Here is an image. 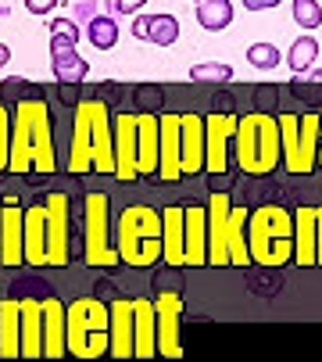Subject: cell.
I'll use <instances>...</instances> for the list:
<instances>
[{
    "label": "cell",
    "mask_w": 322,
    "mask_h": 362,
    "mask_svg": "<svg viewBox=\"0 0 322 362\" xmlns=\"http://www.w3.org/2000/svg\"><path fill=\"white\" fill-rule=\"evenodd\" d=\"M247 251L261 269L294 262V212L283 204H258L247 212Z\"/></svg>",
    "instance_id": "cell-1"
},
{
    "label": "cell",
    "mask_w": 322,
    "mask_h": 362,
    "mask_svg": "<svg viewBox=\"0 0 322 362\" xmlns=\"http://www.w3.org/2000/svg\"><path fill=\"white\" fill-rule=\"evenodd\" d=\"M233 154H237V169L247 176H273L283 165V151H280V122L276 115H240L237 119V136H233Z\"/></svg>",
    "instance_id": "cell-2"
},
{
    "label": "cell",
    "mask_w": 322,
    "mask_h": 362,
    "mask_svg": "<svg viewBox=\"0 0 322 362\" xmlns=\"http://www.w3.org/2000/svg\"><path fill=\"white\" fill-rule=\"evenodd\" d=\"M119 258L136 269H147L161 258V212L150 204H129L119 216Z\"/></svg>",
    "instance_id": "cell-3"
},
{
    "label": "cell",
    "mask_w": 322,
    "mask_h": 362,
    "mask_svg": "<svg viewBox=\"0 0 322 362\" xmlns=\"http://www.w3.org/2000/svg\"><path fill=\"white\" fill-rule=\"evenodd\" d=\"M65 344L76 358L107 355V301L79 298L65 305Z\"/></svg>",
    "instance_id": "cell-4"
},
{
    "label": "cell",
    "mask_w": 322,
    "mask_h": 362,
    "mask_svg": "<svg viewBox=\"0 0 322 362\" xmlns=\"http://www.w3.org/2000/svg\"><path fill=\"white\" fill-rule=\"evenodd\" d=\"M83 262L97 269H115L122 262L112 237V201L100 190H90L83 204Z\"/></svg>",
    "instance_id": "cell-5"
},
{
    "label": "cell",
    "mask_w": 322,
    "mask_h": 362,
    "mask_svg": "<svg viewBox=\"0 0 322 362\" xmlns=\"http://www.w3.org/2000/svg\"><path fill=\"white\" fill-rule=\"evenodd\" d=\"M276 122H280V151H283V165H287V173H294V176H308V173H315L318 122H322V115H315V108L304 112V115L276 112Z\"/></svg>",
    "instance_id": "cell-6"
},
{
    "label": "cell",
    "mask_w": 322,
    "mask_h": 362,
    "mask_svg": "<svg viewBox=\"0 0 322 362\" xmlns=\"http://www.w3.org/2000/svg\"><path fill=\"white\" fill-rule=\"evenodd\" d=\"M47 266L61 269L72 262V209H68V194H47Z\"/></svg>",
    "instance_id": "cell-7"
},
{
    "label": "cell",
    "mask_w": 322,
    "mask_h": 362,
    "mask_svg": "<svg viewBox=\"0 0 322 362\" xmlns=\"http://www.w3.org/2000/svg\"><path fill=\"white\" fill-rule=\"evenodd\" d=\"M237 119L240 115H204V173H226L237 165L233 154V136H237Z\"/></svg>",
    "instance_id": "cell-8"
},
{
    "label": "cell",
    "mask_w": 322,
    "mask_h": 362,
    "mask_svg": "<svg viewBox=\"0 0 322 362\" xmlns=\"http://www.w3.org/2000/svg\"><path fill=\"white\" fill-rule=\"evenodd\" d=\"M25 108H29V140H32V173L50 176L58 173V154H54L50 140V108L40 93L25 97Z\"/></svg>",
    "instance_id": "cell-9"
},
{
    "label": "cell",
    "mask_w": 322,
    "mask_h": 362,
    "mask_svg": "<svg viewBox=\"0 0 322 362\" xmlns=\"http://www.w3.org/2000/svg\"><path fill=\"white\" fill-rule=\"evenodd\" d=\"M154 316H157V355L179 358V323H183V294L179 291H157L154 294Z\"/></svg>",
    "instance_id": "cell-10"
},
{
    "label": "cell",
    "mask_w": 322,
    "mask_h": 362,
    "mask_svg": "<svg viewBox=\"0 0 322 362\" xmlns=\"http://www.w3.org/2000/svg\"><path fill=\"white\" fill-rule=\"evenodd\" d=\"M90 112V144H93V173L115 176V133H112V112L104 100H86Z\"/></svg>",
    "instance_id": "cell-11"
},
{
    "label": "cell",
    "mask_w": 322,
    "mask_h": 362,
    "mask_svg": "<svg viewBox=\"0 0 322 362\" xmlns=\"http://www.w3.org/2000/svg\"><path fill=\"white\" fill-rule=\"evenodd\" d=\"M0 266H25V209L18 197H4L0 209Z\"/></svg>",
    "instance_id": "cell-12"
},
{
    "label": "cell",
    "mask_w": 322,
    "mask_h": 362,
    "mask_svg": "<svg viewBox=\"0 0 322 362\" xmlns=\"http://www.w3.org/2000/svg\"><path fill=\"white\" fill-rule=\"evenodd\" d=\"M208 209V266H229V194H211Z\"/></svg>",
    "instance_id": "cell-13"
},
{
    "label": "cell",
    "mask_w": 322,
    "mask_h": 362,
    "mask_svg": "<svg viewBox=\"0 0 322 362\" xmlns=\"http://www.w3.org/2000/svg\"><path fill=\"white\" fill-rule=\"evenodd\" d=\"M115 133V180H140V151H136V115H112Z\"/></svg>",
    "instance_id": "cell-14"
},
{
    "label": "cell",
    "mask_w": 322,
    "mask_h": 362,
    "mask_svg": "<svg viewBox=\"0 0 322 362\" xmlns=\"http://www.w3.org/2000/svg\"><path fill=\"white\" fill-rule=\"evenodd\" d=\"M157 133H161L157 180L161 183H176V180H183V165H179V112H157Z\"/></svg>",
    "instance_id": "cell-15"
},
{
    "label": "cell",
    "mask_w": 322,
    "mask_h": 362,
    "mask_svg": "<svg viewBox=\"0 0 322 362\" xmlns=\"http://www.w3.org/2000/svg\"><path fill=\"white\" fill-rule=\"evenodd\" d=\"M183 258L186 266H208V209L197 201L183 204Z\"/></svg>",
    "instance_id": "cell-16"
},
{
    "label": "cell",
    "mask_w": 322,
    "mask_h": 362,
    "mask_svg": "<svg viewBox=\"0 0 322 362\" xmlns=\"http://www.w3.org/2000/svg\"><path fill=\"white\" fill-rule=\"evenodd\" d=\"M107 355L133 358V298L107 301Z\"/></svg>",
    "instance_id": "cell-17"
},
{
    "label": "cell",
    "mask_w": 322,
    "mask_h": 362,
    "mask_svg": "<svg viewBox=\"0 0 322 362\" xmlns=\"http://www.w3.org/2000/svg\"><path fill=\"white\" fill-rule=\"evenodd\" d=\"M179 165L183 176L204 173V119L193 112H179Z\"/></svg>",
    "instance_id": "cell-18"
},
{
    "label": "cell",
    "mask_w": 322,
    "mask_h": 362,
    "mask_svg": "<svg viewBox=\"0 0 322 362\" xmlns=\"http://www.w3.org/2000/svg\"><path fill=\"white\" fill-rule=\"evenodd\" d=\"M18 358H43V308L40 298H18Z\"/></svg>",
    "instance_id": "cell-19"
},
{
    "label": "cell",
    "mask_w": 322,
    "mask_h": 362,
    "mask_svg": "<svg viewBox=\"0 0 322 362\" xmlns=\"http://www.w3.org/2000/svg\"><path fill=\"white\" fill-rule=\"evenodd\" d=\"M68 173H72V176L93 173V144H90V112H86V100H79V105H76V119H72Z\"/></svg>",
    "instance_id": "cell-20"
},
{
    "label": "cell",
    "mask_w": 322,
    "mask_h": 362,
    "mask_svg": "<svg viewBox=\"0 0 322 362\" xmlns=\"http://www.w3.org/2000/svg\"><path fill=\"white\" fill-rule=\"evenodd\" d=\"M40 308H43V358H65L68 355V344H65V305L54 294H43Z\"/></svg>",
    "instance_id": "cell-21"
},
{
    "label": "cell",
    "mask_w": 322,
    "mask_h": 362,
    "mask_svg": "<svg viewBox=\"0 0 322 362\" xmlns=\"http://www.w3.org/2000/svg\"><path fill=\"white\" fill-rule=\"evenodd\" d=\"M157 355V316L154 301L133 298V358H154Z\"/></svg>",
    "instance_id": "cell-22"
},
{
    "label": "cell",
    "mask_w": 322,
    "mask_h": 362,
    "mask_svg": "<svg viewBox=\"0 0 322 362\" xmlns=\"http://www.w3.org/2000/svg\"><path fill=\"white\" fill-rule=\"evenodd\" d=\"M8 173H32V140H29V108L25 100H18L11 112V158H8Z\"/></svg>",
    "instance_id": "cell-23"
},
{
    "label": "cell",
    "mask_w": 322,
    "mask_h": 362,
    "mask_svg": "<svg viewBox=\"0 0 322 362\" xmlns=\"http://www.w3.org/2000/svg\"><path fill=\"white\" fill-rule=\"evenodd\" d=\"M157 147H161L157 115L140 112L136 115V151H140V176L147 180H157Z\"/></svg>",
    "instance_id": "cell-24"
},
{
    "label": "cell",
    "mask_w": 322,
    "mask_h": 362,
    "mask_svg": "<svg viewBox=\"0 0 322 362\" xmlns=\"http://www.w3.org/2000/svg\"><path fill=\"white\" fill-rule=\"evenodd\" d=\"M161 258L169 266H186L183 258V204H169L161 209Z\"/></svg>",
    "instance_id": "cell-25"
},
{
    "label": "cell",
    "mask_w": 322,
    "mask_h": 362,
    "mask_svg": "<svg viewBox=\"0 0 322 362\" xmlns=\"http://www.w3.org/2000/svg\"><path fill=\"white\" fill-rule=\"evenodd\" d=\"M25 262L47 266V204L43 201L25 209Z\"/></svg>",
    "instance_id": "cell-26"
},
{
    "label": "cell",
    "mask_w": 322,
    "mask_h": 362,
    "mask_svg": "<svg viewBox=\"0 0 322 362\" xmlns=\"http://www.w3.org/2000/svg\"><path fill=\"white\" fill-rule=\"evenodd\" d=\"M294 262L318 266L315 262V209L311 204H301L294 212Z\"/></svg>",
    "instance_id": "cell-27"
},
{
    "label": "cell",
    "mask_w": 322,
    "mask_h": 362,
    "mask_svg": "<svg viewBox=\"0 0 322 362\" xmlns=\"http://www.w3.org/2000/svg\"><path fill=\"white\" fill-rule=\"evenodd\" d=\"M50 69L58 76V83H83L90 72V62L79 58L76 47H61V43H50Z\"/></svg>",
    "instance_id": "cell-28"
},
{
    "label": "cell",
    "mask_w": 322,
    "mask_h": 362,
    "mask_svg": "<svg viewBox=\"0 0 322 362\" xmlns=\"http://www.w3.org/2000/svg\"><path fill=\"white\" fill-rule=\"evenodd\" d=\"M0 358H18V298H0Z\"/></svg>",
    "instance_id": "cell-29"
},
{
    "label": "cell",
    "mask_w": 322,
    "mask_h": 362,
    "mask_svg": "<svg viewBox=\"0 0 322 362\" xmlns=\"http://www.w3.org/2000/svg\"><path fill=\"white\" fill-rule=\"evenodd\" d=\"M247 212L251 209H229V266L247 269L251 251H247Z\"/></svg>",
    "instance_id": "cell-30"
},
{
    "label": "cell",
    "mask_w": 322,
    "mask_h": 362,
    "mask_svg": "<svg viewBox=\"0 0 322 362\" xmlns=\"http://www.w3.org/2000/svg\"><path fill=\"white\" fill-rule=\"evenodd\" d=\"M287 86H290V93L301 100V105H308V108H318V105H322V69H318V65L297 72Z\"/></svg>",
    "instance_id": "cell-31"
},
{
    "label": "cell",
    "mask_w": 322,
    "mask_h": 362,
    "mask_svg": "<svg viewBox=\"0 0 322 362\" xmlns=\"http://www.w3.org/2000/svg\"><path fill=\"white\" fill-rule=\"evenodd\" d=\"M233 22V4L229 0H201L197 4V25L208 33H222Z\"/></svg>",
    "instance_id": "cell-32"
},
{
    "label": "cell",
    "mask_w": 322,
    "mask_h": 362,
    "mask_svg": "<svg viewBox=\"0 0 322 362\" xmlns=\"http://www.w3.org/2000/svg\"><path fill=\"white\" fill-rule=\"evenodd\" d=\"M86 40L97 47V50H112L119 43V22L107 18V15H97L86 22Z\"/></svg>",
    "instance_id": "cell-33"
},
{
    "label": "cell",
    "mask_w": 322,
    "mask_h": 362,
    "mask_svg": "<svg viewBox=\"0 0 322 362\" xmlns=\"http://www.w3.org/2000/svg\"><path fill=\"white\" fill-rule=\"evenodd\" d=\"M315 58H318V40H315V36H297V40L290 43V50H287V65H290L294 72L311 69Z\"/></svg>",
    "instance_id": "cell-34"
},
{
    "label": "cell",
    "mask_w": 322,
    "mask_h": 362,
    "mask_svg": "<svg viewBox=\"0 0 322 362\" xmlns=\"http://www.w3.org/2000/svg\"><path fill=\"white\" fill-rule=\"evenodd\" d=\"M147 40L157 43V47H172V43L179 40V22H176L172 15H150Z\"/></svg>",
    "instance_id": "cell-35"
},
{
    "label": "cell",
    "mask_w": 322,
    "mask_h": 362,
    "mask_svg": "<svg viewBox=\"0 0 322 362\" xmlns=\"http://www.w3.org/2000/svg\"><path fill=\"white\" fill-rule=\"evenodd\" d=\"M290 15H294V22L301 29H318L322 25V4H318V0H294Z\"/></svg>",
    "instance_id": "cell-36"
},
{
    "label": "cell",
    "mask_w": 322,
    "mask_h": 362,
    "mask_svg": "<svg viewBox=\"0 0 322 362\" xmlns=\"http://www.w3.org/2000/svg\"><path fill=\"white\" fill-rule=\"evenodd\" d=\"M254 112H261V115L280 112V83H258L254 86Z\"/></svg>",
    "instance_id": "cell-37"
},
{
    "label": "cell",
    "mask_w": 322,
    "mask_h": 362,
    "mask_svg": "<svg viewBox=\"0 0 322 362\" xmlns=\"http://www.w3.org/2000/svg\"><path fill=\"white\" fill-rule=\"evenodd\" d=\"M190 79L193 83H229L233 79V69L229 65H219V62H204V65H193L190 69Z\"/></svg>",
    "instance_id": "cell-38"
},
{
    "label": "cell",
    "mask_w": 322,
    "mask_h": 362,
    "mask_svg": "<svg viewBox=\"0 0 322 362\" xmlns=\"http://www.w3.org/2000/svg\"><path fill=\"white\" fill-rule=\"evenodd\" d=\"M280 47H273V43H251L247 47V62L254 65V69H276L280 65Z\"/></svg>",
    "instance_id": "cell-39"
},
{
    "label": "cell",
    "mask_w": 322,
    "mask_h": 362,
    "mask_svg": "<svg viewBox=\"0 0 322 362\" xmlns=\"http://www.w3.org/2000/svg\"><path fill=\"white\" fill-rule=\"evenodd\" d=\"M47 29H50V43H61V47H76L79 36H83V33L76 29L72 18H54Z\"/></svg>",
    "instance_id": "cell-40"
},
{
    "label": "cell",
    "mask_w": 322,
    "mask_h": 362,
    "mask_svg": "<svg viewBox=\"0 0 322 362\" xmlns=\"http://www.w3.org/2000/svg\"><path fill=\"white\" fill-rule=\"evenodd\" d=\"M11 158V108L0 100V173H8Z\"/></svg>",
    "instance_id": "cell-41"
},
{
    "label": "cell",
    "mask_w": 322,
    "mask_h": 362,
    "mask_svg": "<svg viewBox=\"0 0 322 362\" xmlns=\"http://www.w3.org/2000/svg\"><path fill=\"white\" fill-rule=\"evenodd\" d=\"M133 97H136L140 112H150V115H157V112H161V105H165V90H161V86H150V83H147V86H140Z\"/></svg>",
    "instance_id": "cell-42"
},
{
    "label": "cell",
    "mask_w": 322,
    "mask_h": 362,
    "mask_svg": "<svg viewBox=\"0 0 322 362\" xmlns=\"http://www.w3.org/2000/svg\"><path fill=\"white\" fill-rule=\"evenodd\" d=\"M247 287H251V294H261V298H276V276H268V273H261V266H258V273L254 269H247Z\"/></svg>",
    "instance_id": "cell-43"
},
{
    "label": "cell",
    "mask_w": 322,
    "mask_h": 362,
    "mask_svg": "<svg viewBox=\"0 0 322 362\" xmlns=\"http://www.w3.org/2000/svg\"><path fill=\"white\" fill-rule=\"evenodd\" d=\"M154 287L157 291H183V276H179V266H169L154 273Z\"/></svg>",
    "instance_id": "cell-44"
},
{
    "label": "cell",
    "mask_w": 322,
    "mask_h": 362,
    "mask_svg": "<svg viewBox=\"0 0 322 362\" xmlns=\"http://www.w3.org/2000/svg\"><path fill=\"white\" fill-rule=\"evenodd\" d=\"M211 112H219V115H237V97H233L229 90H215Z\"/></svg>",
    "instance_id": "cell-45"
},
{
    "label": "cell",
    "mask_w": 322,
    "mask_h": 362,
    "mask_svg": "<svg viewBox=\"0 0 322 362\" xmlns=\"http://www.w3.org/2000/svg\"><path fill=\"white\" fill-rule=\"evenodd\" d=\"M25 294L43 298V294H50V291H47V284H43V280H18V284L11 287V298H25Z\"/></svg>",
    "instance_id": "cell-46"
},
{
    "label": "cell",
    "mask_w": 322,
    "mask_h": 362,
    "mask_svg": "<svg viewBox=\"0 0 322 362\" xmlns=\"http://www.w3.org/2000/svg\"><path fill=\"white\" fill-rule=\"evenodd\" d=\"M208 190H211V194H229V190H233V169H226V173H208Z\"/></svg>",
    "instance_id": "cell-47"
},
{
    "label": "cell",
    "mask_w": 322,
    "mask_h": 362,
    "mask_svg": "<svg viewBox=\"0 0 322 362\" xmlns=\"http://www.w3.org/2000/svg\"><path fill=\"white\" fill-rule=\"evenodd\" d=\"M97 4L100 0H72V11L79 22H90V18H97Z\"/></svg>",
    "instance_id": "cell-48"
},
{
    "label": "cell",
    "mask_w": 322,
    "mask_h": 362,
    "mask_svg": "<svg viewBox=\"0 0 322 362\" xmlns=\"http://www.w3.org/2000/svg\"><path fill=\"white\" fill-rule=\"evenodd\" d=\"M22 4H25L29 15H50L54 8H58V0H22Z\"/></svg>",
    "instance_id": "cell-49"
},
{
    "label": "cell",
    "mask_w": 322,
    "mask_h": 362,
    "mask_svg": "<svg viewBox=\"0 0 322 362\" xmlns=\"http://www.w3.org/2000/svg\"><path fill=\"white\" fill-rule=\"evenodd\" d=\"M22 86H29L25 79H8L4 83V100H15V105H18V100H25L22 97Z\"/></svg>",
    "instance_id": "cell-50"
},
{
    "label": "cell",
    "mask_w": 322,
    "mask_h": 362,
    "mask_svg": "<svg viewBox=\"0 0 322 362\" xmlns=\"http://www.w3.org/2000/svg\"><path fill=\"white\" fill-rule=\"evenodd\" d=\"M315 262L322 266V204H315Z\"/></svg>",
    "instance_id": "cell-51"
},
{
    "label": "cell",
    "mask_w": 322,
    "mask_h": 362,
    "mask_svg": "<svg viewBox=\"0 0 322 362\" xmlns=\"http://www.w3.org/2000/svg\"><path fill=\"white\" fill-rule=\"evenodd\" d=\"M76 86H79V83H61V100H65L68 108L79 105V90H76Z\"/></svg>",
    "instance_id": "cell-52"
},
{
    "label": "cell",
    "mask_w": 322,
    "mask_h": 362,
    "mask_svg": "<svg viewBox=\"0 0 322 362\" xmlns=\"http://www.w3.org/2000/svg\"><path fill=\"white\" fill-rule=\"evenodd\" d=\"M283 0H244L247 11H268V8H280Z\"/></svg>",
    "instance_id": "cell-53"
},
{
    "label": "cell",
    "mask_w": 322,
    "mask_h": 362,
    "mask_svg": "<svg viewBox=\"0 0 322 362\" xmlns=\"http://www.w3.org/2000/svg\"><path fill=\"white\" fill-rule=\"evenodd\" d=\"M147 25H150V15H140V18L133 22V36H136V40H147Z\"/></svg>",
    "instance_id": "cell-54"
},
{
    "label": "cell",
    "mask_w": 322,
    "mask_h": 362,
    "mask_svg": "<svg viewBox=\"0 0 322 362\" xmlns=\"http://www.w3.org/2000/svg\"><path fill=\"white\" fill-rule=\"evenodd\" d=\"M8 62H11V47H8V43H0V69H4Z\"/></svg>",
    "instance_id": "cell-55"
},
{
    "label": "cell",
    "mask_w": 322,
    "mask_h": 362,
    "mask_svg": "<svg viewBox=\"0 0 322 362\" xmlns=\"http://www.w3.org/2000/svg\"><path fill=\"white\" fill-rule=\"evenodd\" d=\"M315 165L322 169V122H318V154H315Z\"/></svg>",
    "instance_id": "cell-56"
},
{
    "label": "cell",
    "mask_w": 322,
    "mask_h": 362,
    "mask_svg": "<svg viewBox=\"0 0 322 362\" xmlns=\"http://www.w3.org/2000/svg\"><path fill=\"white\" fill-rule=\"evenodd\" d=\"M129 4H133V8H136V11H140V8H143V4H147V0H129Z\"/></svg>",
    "instance_id": "cell-57"
}]
</instances>
